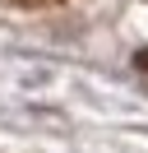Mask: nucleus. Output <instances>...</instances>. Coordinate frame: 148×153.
I'll list each match as a JSON object with an SVG mask.
<instances>
[{
  "label": "nucleus",
  "mask_w": 148,
  "mask_h": 153,
  "mask_svg": "<svg viewBox=\"0 0 148 153\" xmlns=\"http://www.w3.org/2000/svg\"><path fill=\"white\" fill-rule=\"evenodd\" d=\"M14 5H23V10H46V5H60V0H14Z\"/></svg>",
  "instance_id": "1"
},
{
  "label": "nucleus",
  "mask_w": 148,
  "mask_h": 153,
  "mask_svg": "<svg viewBox=\"0 0 148 153\" xmlns=\"http://www.w3.org/2000/svg\"><path fill=\"white\" fill-rule=\"evenodd\" d=\"M139 70H144V74H148V47L139 51Z\"/></svg>",
  "instance_id": "2"
}]
</instances>
